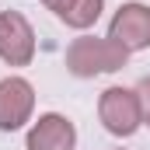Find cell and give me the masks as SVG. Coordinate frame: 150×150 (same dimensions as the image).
<instances>
[{
  "mask_svg": "<svg viewBox=\"0 0 150 150\" xmlns=\"http://www.w3.org/2000/svg\"><path fill=\"white\" fill-rule=\"evenodd\" d=\"M0 59L7 67H28L35 59V28L21 11H0Z\"/></svg>",
  "mask_w": 150,
  "mask_h": 150,
  "instance_id": "obj_4",
  "label": "cell"
},
{
  "mask_svg": "<svg viewBox=\"0 0 150 150\" xmlns=\"http://www.w3.org/2000/svg\"><path fill=\"white\" fill-rule=\"evenodd\" d=\"M42 4H45V11H52V14L59 18V14H63V11H67L74 0H42Z\"/></svg>",
  "mask_w": 150,
  "mask_h": 150,
  "instance_id": "obj_9",
  "label": "cell"
},
{
  "mask_svg": "<svg viewBox=\"0 0 150 150\" xmlns=\"http://www.w3.org/2000/svg\"><path fill=\"white\" fill-rule=\"evenodd\" d=\"M108 38L126 52L150 49V4H140V0L122 4L108 21Z\"/></svg>",
  "mask_w": 150,
  "mask_h": 150,
  "instance_id": "obj_3",
  "label": "cell"
},
{
  "mask_svg": "<svg viewBox=\"0 0 150 150\" xmlns=\"http://www.w3.org/2000/svg\"><path fill=\"white\" fill-rule=\"evenodd\" d=\"M98 119L112 136H133L143 126V112H140V94L133 87L112 84L101 91L98 98Z\"/></svg>",
  "mask_w": 150,
  "mask_h": 150,
  "instance_id": "obj_2",
  "label": "cell"
},
{
  "mask_svg": "<svg viewBox=\"0 0 150 150\" xmlns=\"http://www.w3.org/2000/svg\"><path fill=\"white\" fill-rule=\"evenodd\" d=\"M35 112V87L25 77H4L0 80V133H14Z\"/></svg>",
  "mask_w": 150,
  "mask_h": 150,
  "instance_id": "obj_5",
  "label": "cell"
},
{
  "mask_svg": "<svg viewBox=\"0 0 150 150\" xmlns=\"http://www.w3.org/2000/svg\"><path fill=\"white\" fill-rule=\"evenodd\" d=\"M77 143V129L67 115L59 112H45L38 115L25 136V147L28 150H74Z\"/></svg>",
  "mask_w": 150,
  "mask_h": 150,
  "instance_id": "obj_6",
  "label": "cell"
},
{
  "mask_svg": "<svg viewBox=\"0 0 150 150\" xmlns=\"http://www.w3.org/2000/svg\"><path fill=\"white\" fill-rule=\"evenodd\" d=\"M101 11H105V0H74V4L59 14V21H63L67 28L84 32V28H91V25L101 18Z\"/></svg>",
  "mask_w": 150,
  "mask_h": 150,
  "instance_id": "obj_7",
  "label": "cell"
},
{
  "mask_svg": "<svg viewBox=\"0 0 150 150\" xmlns=\"http://www.w3.org/2000/svg\"><path fill=\"white\" fill-rule=\"evenodd\" d=\"M136 94H140V112H143V126H150V77H143L136 84Z\"/></svg>",
  "mask_w": 150,
  "mask_h": 150,
  "instance_id": "obj_8",
  "label": "cell"
},
{
  "mask_svg": "<svg viewBox=\"0 0 150 150\" xmlns=\"http://www.w3.org/2000/svg\"><path fill=\"white\" fill-rule=\"evenodd\" d=\"M67 70L74 77H101V74H115L129 63V52L122 45H115L112 38H98V35H77L67 45V56H63Z\"/></svg>",
  "mask_w": 150,
  "mask_h": 150,
  "instance_id": "obj_1",
  "label": "cell"
}]
</instances>
